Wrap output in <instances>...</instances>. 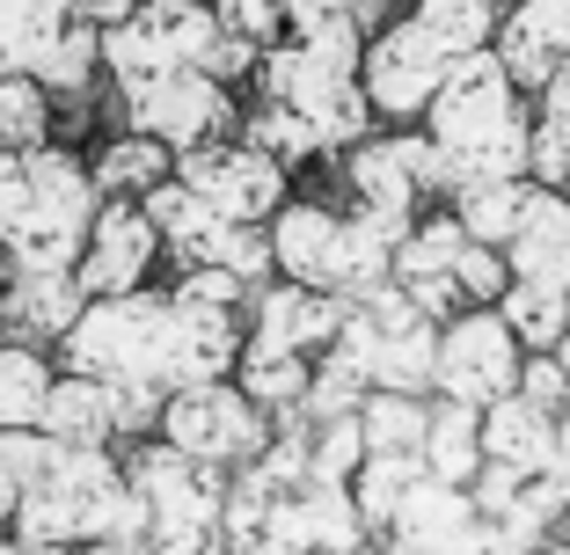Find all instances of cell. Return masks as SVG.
I'll return each instance as SVG.
<instances>
[{"label":"cell","mask_w":570,"mask_h":555,"mask_svg":"<svg viewBox=\"0 0 570 555\" xmlns=\"http://www.w3.org/2000/svg\"><path fill=\"white\" fill-rule=\"evenodd\" d=\"M424 139L446 161V190L475 176H527V139H534V96L504 73L498 51H461L424 110Z\"/></svg>","instance_id":"1"},{"label":"cell","mask_w":570,"mask_h":555,"mask_svg":"<svg viewBox=\"0 0 570 555\" xmlns=\"http://www.w3.org/2000/svg\"><path fill=\"white\" fill-rule=\"evenodd\" d=\"M102 190L73 139L0 147V256L30 270H73Z\"/></svg>","instance_id":"2"},{"label":"cell","mask_w":570,"mask_h":555,"mask_svg":"<svg viewBox=\"0 0 570 555\" xmlns=\"http://www.w3.org/2000/svg\"><path fill=\"white\" fill-rule=\"evenodd\" d=\"M264 241H271V278H307V286H330L344 300H366L395 278V241L373 219H358L344 198L293 190L264 219Z\"/></svg>","instance_id":"3"},{"label":"cell","mask_w":570,"mask_h":555,"mask_svg":"<svg viewBox=\"0 0 570 555\" xmlns=\"http://www.w3.org/2000/svg\"><path fill=\"white\" fill-rule=\"evenodd\" d=\"M322 169H330L336 198L352 205L358 219H373L387 241H403L410 219L446 198V161H439V147L424 139V125H373L366 139H352V147L336 153V161H322Z\"/></svg>","instance_id":"4"},{"label":"cell","mask_w":570,"mask_h":555,"mask_svg":"<svg viewBox=\"0 0 570 555\" xmlns=\"http://www.w3.org/2000/svg\"><path fill=\"white\" fill-rule=\"evenodd\" d=\"M118 454H125V483H132L139 497H147V512H154V548L161 555H213V548H227V534H219L227 468L184 454V446L161 438V432L132 438V446H118Z\"/></svg>","instance_id":"5"},{"label":"cell","mask_w":570,"mask_h":555,"mask_svg":"<svg viewBox=\"0 0 570 555\" xmlns=\"http://www.w3.org/2000/svg\"><path fill=\"white\" fill-rule=\"evenodd\" d=\"M59 366L102 373V380H139L168 395V293H88V307L73 315V329L59 344Z\"/></svg>","instance_id":"6"},{"label":"cell","mask_w":570,"mask_h":555,"mask_svg":"<svg viewBox=\"0 0 570 555\" xmlns=\"http://www.w3.org/2000/svg\"><path fill=\"white\" fill-rule=\"evenodd\" d=\"M125 475L118 446H51L45 475L22 489V505L0 526V548H88L102 489Z\"/></svg>","instance_id":"7"},{"label":"cell","mask_w":570,"mask_h":555,"mask_svg":"<svg viewBox=\"0 0 570 555\" xmlns=\"http://www.w3.org/2000/svg\"><path fill=\"white\" fill-rule=\"evenodd\" d=\"M154 432L176 438L184 454H198V460H213V468L235 475V468H249L271 438H278V417L256 403L235 373H219V380L168 387V395H161V424H154Z\"/></svg>","instance_id":"8"},{"label":"cell","mask_w":570,"mask_h":555,"mask_svg":"<svg viewBox=\"0 0 570 555\" xmlns=\"http://www.w3.org/2000/svg\"><path fill=\"white\" fill-rule=\"evenodd\" d=\"M242 102H249V88L219 81L213 67H168V73H154L147 88L118 96V125L154 132L168 153H190V147H205V139L242 132Z\"/></svg>","instance_id":"9"},{"label":"cell","mask_w":570,"mask_h":555,"mask_svg":"<svg viewBox=\"0 0 570 555\" xmlns=\"http://www.w3.org/2000/svg\"><path fill=\"white\" fill-rule=\"evenodd\" d=\"M453 73V51L424 30L417 16H395L366 30V51H358V81H366V102L381 125H417L432 110L439 81Z\"/></svg>","instance_id":"10"},{"label":"cell","mask_w":570,"mask_h":555,"mask_svg":"<svg viewBox=\"0 0 570 555\" xmlns=\"http://www.w3.org/2000/svg\"><path fill=\"white\" fill-rule=\"evenodd\" d=\"M520 358L527 344L512 337V321L498 307H453L439 321V366H432V395H453V403H498L520 387Z\"/></svg>","instance_id":"11"},{"label":"cell","mask_w":570,"mask_h":555,"mask_svg":"<svg viewBox=\"0 0 570 555\" xmlns=\"http://www.w3.org/2000/svg\"><path fill=\"white\" fill-rule=\"evenodd\" d=\"M176 176H184V184L198 190L213 212L249 219V227H264V219L293 198V169H285V161H271V153L256 147V139H242V132L205 139V147L176 153Z\"/></svg>","instance_id":"12"},{"label":"cell","mask_w":570,"mask_h":555,"mask_svg":"<svg viewBox=\"0 0 570 555\" xmlns=\"http://www.w3.org/2000/svg\"><path fill=\"white\" fill-rule=\"evenodd\" d=\"M352 548H373V526L358 519V497L352 483H293L271 505L264 519V555H352Z\"/></svg>","instance_id":"13"},{"label":"cell","mask_w":570,"mask_h":555,"mask_svg":"<svg viewBox=\"0 0 570 555\" xmlns=\"http://www.w3.org/2000/svg\"><path fill=\"white\" fill-rule=\"evenodd\" d=\"M161 264H168V249H161V227L147 219V205L139 198H102L96 219H88L81 256H73V278H81L88 293H139V286H154Z\"/></svg>","instance_id":"14"},{"label":"cell","mask_w":570,"mask_h":555,"mask_svg":"<svg viewBox=\"0 0 570 555\" xmlns=\"http://www.w3.org/2000/svg\"><path fill=\"white\" fill-rule=\"evenodd\" d=\"M461 249H469V227L453 219L446 198L424 205V212L410 219V235L395 241V286L439 321L461 307Z\"/></svg>","instance_id":"15"},{"label":"cell","mask_w":570,"mask_h":555,"mask_svg":"<svg viewBox=\"0 0 570 555\" xmlns=\"http://www.w3.org/2000/svg\"><path fill=\"white\" fill-rule=\"evenodd\" d=\"M344 293L330 286H307V278H264V286L249 293V307H242V321H249V344H278V351H307L315 358L322 344L344 329Z\"/></svg>","instance_id":"16"},{"label":"cell","mask_w":570,"mask_h":555,"mask_svg":"<svg viewBox=\"0 0 570 555\" xmlns=\"http://www.w3.org/2000/svg\"><path fill=\"white\" fill-rule=\"evenodd\" d=\"M475 519H483L475 489H469V483H446V475L424 468L417 483L403 489V505H395V519H387L381 548H410V555H453V548H475Z\"/></svg>","instance_id":"17"},{"label":"cell","mask_w":570,"mask_h":555,"mask_svg":"<svg viewBox=\"0 0 570 555\" xmlns=\"http://www.w3.org/2000/svg\"><path fill=\"white\" fill-rule=\"evenodd\" d=\"M490 51L504 59V73L527 96H541V81L570 59V0H512L498 37H490Z\"/></svg>","instance_id":"18"},{"label":"cell","mask_w":570,"mask_h":555,"mask_svg":"<svg viewBox=\"0 0 570 555\" xmlns=\"http://www.w3.org/2000/svg\"><path fill=\"white\" fill-rule=\"evenodd\" d=\"M504 264H512V278H534V286H570V198L556 184L527 190V212L504 241Z\"/></svg>","instance_id":"19"},{"label":"cell","mask_w":570,"mask_h":555,"mask_svg":"<svg viewBox=\"0 0 570 555\" xmlns=\"http://www.w3.org/2000/svg\"><path fill=\"white\" fill-rule=\"evenodd\" d=\"M45 432L59 438V446H125L118 380L59 366V380H51V403H45Z\"/></svg>","instance_id":"20"},{"label":"cell","mask_w":570,"mask_h":555,"mask_svg":"<svg viewBox=\"0 0 570 555\" xmlns=\"http://www.w3.org/2000/svg\"><path fill=\"white\" fill-rule=\"evenodd\" d=\"M556 417L563 409L527 403L520 387L483 403V460H504V468H556Z\"/></svg>","instance_id":"21"},{"label":"cell","mask_w":570,"mask_h":555,"mask_svg":"<svg viewBox=\"0 0 570 555\" xmlns=\"http://www.w3.org/2000/svg\"><path fill=\"white\" fill-rule=\"evenodd\" d=\"M168 169H176V153L154 132H139V125H118V132H102L88 147V176H96L102 198H147Z\"/></svg>","instance_id":"22"},{"label":"cell","mask_w":570,"mask_h":555,"mask_svg":"<svg viewBox=\"0 0 570 555\" xmlns=\"http://www.w3.org/2000/svg\"><path fill=\"white\" fill-rule=\"evenodd\" d=\"M132 22L176 59V67H213L219 37H227V22L213 16V0H139Z\"/></svg>","instance_id":"23"},{"label":"cell","mask_w":570,"mask_h":555,"mask_svg":"<svg viewBox=\"0 0 570 555\" xmlns=\"http://www.w3.org/2000/svg\"><path fill=\"white\" fill-rule=\"evenodd\" d=\"M67 0H0V73H45V59L67 44Z\"/></svg>","instance_id":"24"},{"label":"cell","mask_w":570,"mask_h":555,"mask_svg":"<svg viewBox=\"0 0 570 555\" xmlns=\"http://www.w3.org/2000/svg\"><path fill=\"white\" fill-rule=\"evenodd\" d=\"M242 139H256V147H264L271 161H285L293 176H307V169L330 161V153H322V132L307 125V110H293V102H278V96L242 102Z\"/></svg>","instance_id":"25"},{"label":"cell","mask_w":570,"mask_h":555,"mask_svg":"<svg viewBox=\"0 0 570 555\" xmlns=\"http://www.w3.org/2000/svg\"><path fill=\"white\" fill-rule=\"evenodd\" d=\"M424 468L446 475V483H475L483 468V409L453 403V395H432V424H424Z\"/></svg>","instance_id":"26"},{"label":"cell","mask_w":570,"mask_h":555,"mask_svg":"<svg viewBox=\"0 0 570 555\" xmlns=\"http://www.w3.org/2000/svg\"><path fill=\"white\" fill-rule=\"evenodd\" d=\"M51 380H59V351L30 337H0V424H45Z\"/></svg>","instance_id":"27"},{"label":"cell","mask_w":570,"mask_h":555,"mask_svg":"<svg viewBox=\"0 0 570 555\" xmlns=\"http://www.w3.org/2000/svg\"><path fill=\"white\" fill-rule=\"evenodd\" d=\"M527 190H534V176H475V184H453L446 205H453V219L469 227V241L504 249L512 227H520V212H527Z\"/></svg>","instance_id":"28"},{"label":"cell","mask_w":570,"mask_h":555,"mask_svg":"<svg viewBox=\"0 0 570 555\" xmlns=\"http://www.w3.org/2000/svg\"><path fill=\"white\" fill-rule=\"evenodd\" d=\"M235 380L249 387L256 403L271 409V417H301V403H307V380H315V358L307 351H278V344H242V358H235Z\"/></svg>","instance_id":"29"},{"label":"cell","mask_w":570,"mask_h":555,"mask_svg":"<svg viewBox=\"0 0 570 555\" xmlns=\"http://www.w3.org/2000/svg\"><path fill=\"white\" fill-rule=\"evenodd\" d=\"M424 424H432V395H410V387H373L366 403H358L366 454H417Z\"/></svg>","instance_id":"30"},{"label":"cell","mask_w":570,"mask_h":555,"mask_svg":"<svg viewBox=\"0 0 570 555\" xmlns=\"http://www.w3.org/2000/svg\"><path fill=\"white\" fill-rule=\"evenodd\" d=\"M498 315L512 321V337L527 351H556V337L570 329V286H534V278H504Z\"/></svg>","instance_id":"31"},{"label":"cell","mask_w":570,"mask_h":555,"mask_svg":"<svg viewBox=\"0 0 570 555\" xmlns=\"http://www.w3.org/2000/svg\"><path fill=\"white\" fill-rule=\"evenodd\" d=\"M59 118H67V102L37 73H0V147H45L59 139Z\"/></svg>","instance_id":"32"},{"label":"cell","mask_w":570,"mask_h":555,"mask_svg":"<svg viewBox=\"0 0 570 555\" xmlns=\"http://www.w3.org/2000/svg\"><path fill=\"white\" fill-rule=\"evenodd\" d=\"M504 8H512V0H403V16H417L453 59H461V51H483L490 37H498Z\"/></svg>","instance_id":"33"},{"label":"cell","mask_w":570,"mask_h":555,"mask_svg":"<svg viewBox=\"0 0 570 555\" xmlns=\"http://www.w3.org/2000/svg\"><path fill=\"white\" fill-rule=\"evenodd\" d=\"M424 475V454H366L352 468V497H358V519L373 526V548H381L387 519H395V505H403V489Z\"/></svg>","instance_id":"34"},{"label":"cell","mask_w":570,"mask_h":555,"mask_svg":"<svg viewBox=\"0 0 570 555\" xmlns=\"http://www.w3.org/2000/svg\"><path fill=\"white\" fill-rule=\"evenodd\" d=\"M51 446H59V438H51L45 424H0V512L22 505V489L45 475Z\"/></svg>","instance_id":"35"},{"label":"cell","mask_w":570,"mask_h":555,"mask_svg":"<svg viewBox=\"0 0 570 555\" xmlns=\"http://www.w3.org/2000/svg\"><path fill=\"white\" fill-rule=\"evenodd\" d=\"M520 395H527V403H541V409H563V403H570L563 358H556V351H527V358H520Z\"/></svg>","instance_id":"36"},{"label":"cell","mask_w":570,"mask_h":555,"mask_svg":"<svg viewBox=\"0 0 570 555\" xmlns=\"http://www.w3.org/2000/svg\"><path fill=\"white\" fill-rule=\"evenodd\" d=\"M534 118H541V125H556V132L570 139V59L549 73V81H541V96H534Z\"/></svg>","instance_id":"37"},{"label":"cell","mask_w":570,"mask_h":555,"mask_svg":"<svg viewBox=\"0 0 570 555\" xmlns=\"http://www.w3.org/2000/svg\"><path fill=\"white\" fill-rule=\"evenodd\" d=\"M139 0H67V16H81V22H96V30H110V22H125Z\"/></svg>","instance_id":"38"},{"label":"cell","mask_w":570,"mask_h":555,"mask_svg":"<svg viewBox=\"0 0 570 555\" xmlns=\"http://www.w3.org/2000/svg\"><path fill=\"white\" fill-rule=\"evenodd\" d=\"M556 483L570 489V403H563V417H556Z\"/></svg>","instance_id":"39"},{"label":"cell","mask_w":570,"mask_h":555,"mask_svg":"<svg viewBox=\"0 0 570 555\" xmlns=\"http://www.w3.org/2000/svg\"><path fill=\"white\" fill-rule=\"evenodd\" d=\"M556 548H570V505H563V519H556Z\"/></svg>","instance_id":"40"},{"label":"cell","mask_w":570,"mask_h":555,"mask_svg":"<svg viewBox=\"0 0 570 555\" xmlns=\"http://www.w3.org/2000/svg\"><path fill=\"white\" fill-rule=\"evenodd\" d=\"M556 358H563V373H570V329H563V337H556Z\"/></svg>","instance_id":"41"},{"label":"cell","mask_w":570,"mask_h":555,"mask_svg":"<svg viewBox=\"0 0 570 555\" xmlns=\"http://www.w3.org/2000/svg\"><path fill=\"white\" fill-rule=\"evenodd\" d=\"M0 526H8V512H0Z\"/></svg>","instance_id":"42"},{"label":"cell","mask_w":570,"mask_h":555,"mask_svg":"<svg viewBox=\"0 0 570 555\" xmlns=\"http://www.w3.org/2000/svg\"><path fill=\"white\" fill-rule=\"evenodd\" d=\"M563 198H570V184H563Z\"/></svg>","instance_id":"43"}]
</instances>
